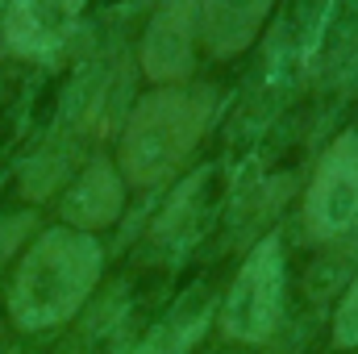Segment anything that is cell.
<instances>
[{"label": "cell", "mask_w": 358, "mask_h": 354, "mask_svg": "<svg viewBox=\"0 0 358 354\" xmlns=\"http://www.w3.org/2000/svg\"><path fill=\"white\" fill-rule=\"evenodd\" d=\"M80 13H84V0H8L4 42L17 59L46 63L71 42Z\"/></svg>", "instance_id": "8992f818"}, {"label": "cell", "mask_w": 358, "mask_h": 354, "mask_svg": "<svg viewBox=\"0 0 358 354\" xmlns=\"http://www.w3.org/2000/svg\"><path fill=\"white\" fill-rule=\"evenodd\" d=\"M304 221L313 238H342L358 225V129H346L317 163L304 192Z\"/></svg>", "instance_id": "277c9868"}, {"label": "cell", "mask_w": 358, "mask_h": 354, "mask_svg": "<svg viewBox=\"0 0 358 354\" xmlns=\"http://www.w3.org/2000/svg\"><path fill=\"white\" fill-rule=\"evenodd\" d=\"M204 321H208V304L187 300L171 321H163L159 330H150L138 346H129L125 354H187L196 342H200Z\"/></svg>", "instance_id": "9c48e42d"}, {"label": "cell", "mask_w": 358, "mask_h": 354, "mask_svg": "<svg viewBox=\"0 0 358 354\" xmlns=\"http://www.w3.org/2000/svg\"><path fill=\"white\" fill-rule=\"evenodd\" d=\"M121 204H125L121 171L108 159H92L80 171V179L67 187V196H63V221H67V229L92 234V229L113 225L121 217Z\"/></svg>", "instance_id": "52a82bcc"}, {"label": "cell", "mask_w": 358, "mask_h": 354, "mask_svg": "<svg viewBox=\"0 0 358 354\" xmlns=\"http://www.w3.org/2000/svg\"><path fill=\"white\" fill-rule=\"evenodd\" d=\"M275 0H200V42L213 59H234L242 55L263 21H267Z\"/></svg>", "instance_id": "ba28073f"}, {"label": "cell", "mask_w": 358, "mask_h": 354, "mask_svg": "<svg viewBox=\"0 0 358 354\" xmlns=\"http://www.w3.org/2000/svg\"><path fill=\"white\" fill-rule=\"evenodd\" d=\"M208 121H213V92L208 88L171 84V88L146 92L121 129V146H117L121 179L134 187L167 183L200 146Z\"/></svg>", "instance_id": "7a4b0ae2"}, {"label": "cell", "mask_w": 358, "mask_h": 354, "mask_svg": "<svg viewBox=\"0 0 358 354\" xmlns=\"http://www.w3.org/2000/svg\"><path fill=\"white\" fill-rule=\"evenodd\" d=\"M200 46V0H159L142 34V71L150 84H187Z\"/></svg>", "instance_id": "5b68a950"}, {"label": "cell", "mask_w": 358, "mask_h": 354, "mask_svg": "<svg viewBox=\"0 0 358 354\" xmlns=\"http://www.w3.org/2000/svg\"><path fill=\"white\" fill-rule=\"evenodd\" d=\"M334 342L338 346H358V275L346 292V300L338 304V317H334Z\"/></svg>", "instance_id": "30bf717a"}, {"label": "cell", "mask_w": 358, "mask_h": 354, "mask_svg": "<svg viewBox=\"0 0 358 354\" xmlns=\"http://www.w3.org/2000/svg\"><path fill=\"white\" fill-rule=\"evenodd\" d=\"M100 279V246L80 229H46L17 267L8 317L17 330H55L80 313Z\"/></svg>", "instance_id": "6da1fadb"}, {"label": "cell", "mask_w": 358, "mask_h": 354, "mask_svg": "<svg viewBox=\"0 0 358 354\" xmlns=\"http://www.w3.org/2000/svg\"><path fill=\"white\" fill-rule=\"evenodd\" d=\"M279 317H283V246L271 234L238 267L229 296L221 304V330L234 342L259 346L279 330Z\"/></svg>", "instance_id": "3957f363"}]
</instances>
